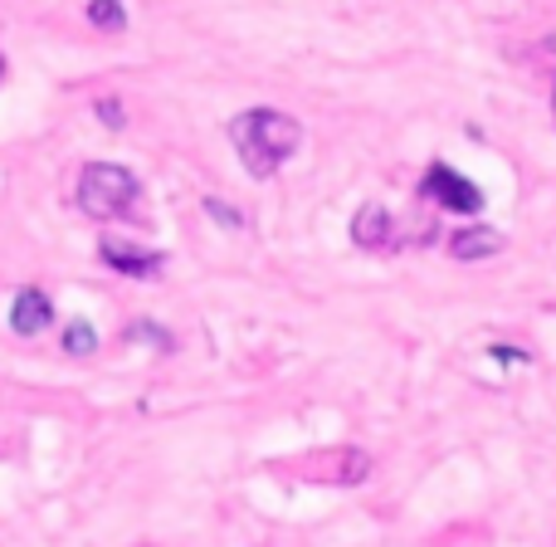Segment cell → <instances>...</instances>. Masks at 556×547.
<instances>
[{"mask_svg":"<svg viewBox=\"0 0 556 547\" xmlns=\"http://www.w3.org/2000/svg\"><path fill=\"white\" fill-rule=\"evenodd\" d=\"M230 142H235V152H240L244 172L269 182L278 166L298 152L303 127H298V117L278 113V108H250V113L230 117Z\"/></svg>","mask_w":556,"mask_h":547,"instance_id":"cell-1","label":"cell"},{"mask_svg":"<svg viewBox=\"0 0 556 547\" xmlns=\"http://www.w3.org/2000/svg\"><path fill=\"white\" fill-rule=\"evenodd\" d=\"M137 196H142V186H137V176L127 166L88 162L78 172V211L88 221H117V215H127L137 206Z\"/></svg>","mask_w":556,"mask_h":547,"instance_id":"cell-2","label":"cell"},{"mask_svg":"<svg viewBox=\"0 0 556 547\" xmlns=\"http://www.w3.org/2000/svg\"><path fill=\"white\" fill-rule=\"evenodd\" d=\"M420 196L440 201L444 211H464V215H479V211H483V191L469 182V176H459L454 166H444V162H434L430 172H425Z\"/></svg>","mask_w":556,"mask_h":547,"instance_id":"cell-3","label":"cell"},{"mask_svg":"<svg viewBox=\"0 0 556 547\" xmlns=\"http://www.w3.org/2000/svg\"><path fill=\"white\" fill-rule=\"evenodd\" d=\"M98 254H103V264H113V270L127 278H156L166 264L156 250H137L132 240H117V235H108V240L98 245Z\"/></svg>","mask_w":556,"mask_h":547,"instance_id":"cell-4","label":"cell"},{"mask_svg":"<svg viewBox=\"0 0 556 547\" xmlns=\"http://www.w3.org/2000/svg\"><path fill=\"white\" fill-rule=\"evenodd\" d=\"M49 323H54V303H49L45 288H20L15 303H10V327L20 337H39Z\"/></svg>","mask_w":556,"mask_h":547,"instance_id":"cell-5","label":"cell"},{"mask_svg":"<svg viewBox=\"0 0 556 547\" xmlns=\"http://www.w3.org/2000/svg\"><path fill=\"white\" fill-rule=\"evenodd\" d=\"M503 250V235L493 225H469V231L450 235V254L454 260H489V254Z\"/></svg>","mask_w":556,"mask_h":547,"instance_id":"cell-6","label":"cell"},{"mask_svg":"<svg viewBox=\"0 0 556 547\" xmlns=\"http://www.w3.org/2000/svg\"><path fill=\"white\" fill-rule=\"evenodd\" d=\"M391 215H386V206H362L352 221V240L362 245V250H386L391 245Z\"/></svg>","mask_w":556,"mask_h":547,"instance_id":"cell-7","label":"cell"},{"mask_svg":"<svg viewBox=\"0 0 556 547\" xmlns=\"http://www.w3.org/2000/svg\"><path fill=\"white\" fill-rule=\"evenodd\" d=\"M88 25L93 29H127V5L123 0H88Z\"/></svg>","mask_w":556,"mask_h":547,"instance_id":"cell-8","label":"cell"},{"mask_svg":"<svg viewBox=\"0 0 556 547\" xmlns=\"http://www.w3.org/2000/svg\"><path fill=\"white\" fill-rule=\"evenodd\" d=\"M64 352H68V357H88V352H98V333L84 323V318L64 327Z\"/></svg>","mask_w":556,"mask_h":547,"instance_id":"cell-9","label":"cell"},{"mask_svg":"<svg viewBox=\"0 0 556 547\" xmlns=\"http://www.w3.org/2000/svg\"><path fill=\"white\" fill-rule=\"evenodd\" d=\"M205 215H211V221H220L225 231H244V215H240V211H230V206H225L220 196H205Z\"/></svg>","mask_w":556,"mask_h":547,"instance_id":"cell-10","label":"cell"},{"mask_svg":"<svg viewBox=\"0 0 556 547\" xmlns=\"http://www.w3.org/2000/svg\"><path fill=\"white\" fill-rule=\"evenodd\" d=\"M98 117H103V127H113V133L127 123L123 108H117V98H98Z\"/></svg>","mask_w":556,"mask_h":547,"instance_id":"cell-11","label":"cell"},{"mask_svg":"<svg viewBox=\"0 0 556 547\" xmlns=\"http://www.w3.org/2000/svg\"><path fill=\"white\" fill-rule=\"evenodd\" d=\"M127 337H152L156 347H172V333H162V327H152V323H137Z\"/></svg>","mask_w":556,"mask_h":547,"instance_id":"cell-12","label":"cell"},{"mask_svg":"<svg viewBox=\"0 0 556 547\" xmlns=\"http://www.w3.org/2000/svg\"><path fill=\"white\" fill-rule=\"evenodd\" d=\"M552 113H556V94H552Z\"/></svg>","mask_w":556,"mask_h":547,"instance_id":"cell-13","label":"cell"}]
</instances>
